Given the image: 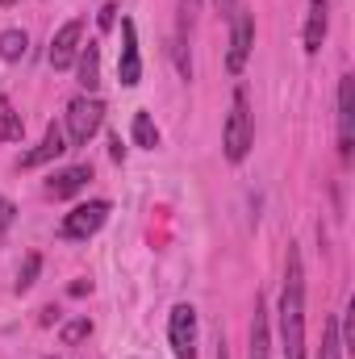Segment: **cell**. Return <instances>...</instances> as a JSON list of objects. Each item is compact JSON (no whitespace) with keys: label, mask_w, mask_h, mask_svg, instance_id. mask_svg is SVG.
Instances as JSON below:
<instances>
[{"label":"cell","mask_w":355,"mask_h":359,"mask_svg":"<svg viewBox=\"0 0 355 359\" xmlns=\"http://www.w3.org/2000/svg\"><path fill=\"white\" fill-rule=\"evenodd\" d=\"M280 343H284V359H305V271L293 243H288V271L280 292Z\"/></svg>","instance_id":"6da1fadb"},{"label":"cell","mask_w":355,"mask_h":359,"mask_svg":"<svg viewBox=\"0 0 355 359\" xmlns=\"http://www.w3.org/2000/svg\"><path fill=\"white\" fill-rule=\"evenodd\" d=\"M222 147H226V159L230 163H243L247 151L255 147V121H251V100L247 92L239 88L230 100V113H226V130H222Z\"/></svg>","instance_id":"7a4b0ae2"},{"label":"cell","mask_w":355,"mask_h":359,"mask_svg":"<svg viewBox=\"0 0 355 359\" xmlns=\"http://www.w3.org/2000/svg\"><path fill=\"white\" fill-rule=\"evenodd\" d=\"M100 121H105V104L96 100V96H76L72 104H67V134H72V142L76 147H84L92 134L100 130Z\"/></svg>","instance_id":"3957f363"},{"label":"cell","mask_w":355,"mask_h":359,"mask_svg":"<svg viewBox=\"0 0 355 359\" xmlns=\"http://www.w3.org/2000/svg\"><path fill=\"white\" fill-rule=\"evenodd\" d=\"M230 17H234V25H230V55H226V67H230V76H239V72L247 67L251 46H255V13H251V8H234Z\"/></svg>","instance_id":"277c9868"},{"label":"cell","mask_w":355,"mask_h":359,"mask_svg":"<svg viewBox=\"0 0 355 359\" xmlns=\"http://www.w3.org/2000/svg\"><path fill=\"white\" fill-rule=\"evenodd\" d=\"M105 222H109V201H88V205H76V209L59 222V238H92Z\"/></svg>","instance_id":"5b68a950"},{"label":"cell","mask_w":355,"mask_h":359,"mask_svg":"<svg viewBox=\"0 0 355 359\" xmlns=\"http://www.w3.org/2000/svg\"><path fill=\"white\" fill-rule=\"evenodd\" d=\"M168 339L176 359H196V309L192 305H176L168 318Z\"/></svg>","instance_id":"8992f818"},{"label":"cell","mask_w":355,"mask_h":359,"mask_svg":"<svg viewBox=\"0 0 355 359\" xmlns=\"http://www.w3.org/2000/svg\"><path fill=\"white\" fill-rule=\"evenodd\" d=\"M117 76L126 88H134L142 80V55H138V25L126 17L121 21V59H117Z\"/></svg>","instance_id":"52a82bcc"},{"label":"cell","mask_w":355,"mask_h":359,"mask_svg":"<svg viewBox=\"0 0 355 359\" xmlns=\"http://www.w3.org/2000/svg\"><path fill=\"white\" fill-rule=\"evenodd\" d=\"M351 142H355V76L339 80V155L343 163L351 159Z\"/></svg>","instance_id":"ba28073f"},{"label":"cell","mask_w":355,"mask_h":359,"mask_svg":"<svg viewBox=\"0 0 355 359\" xmlns=\"http://www.w3.org/2000/svg\"><path fill=\"white\" fill-rule=\"evenodd\" d=\"M80 38H84V21H67V25L55 34V42H51V55H46L55 72H67V67L76 63V55H80V46H84Z\"/></svg>","instance_id":"9c48e42d"},{"label":"cell","mask_w":355,"mask_h":359,"mask_svg":"<svg viewBox=\"0 0 355 359\" xmlns=\"http://www.w3.org/2000/svg\"><path fill=\"white\" fill-rule=\"evenodd\" d=\"M326 25H330V0H309V17H305V55H318V50H322Z\"/></svg>","instance_id":"30bf717a"},{"label":"cell","mask_w":355,"mask_h":359,"mask_svg":"<svg viewBox=\"0 0 355 359\" xmlns=\"http://www.w3.org/2000/svg\"><path fill=\"white\" fill-rule=\"evenodd\" d=\"M63 151H67V142H63V130L51 121V126H46V134H42V142H38V147H34V151L21 159V168H42V163H51V159H59Z\"/></svg>","instance_id":"8fae6325"},{"label":"cell","mask_w":355,"mask_h":359,"mask_svg":"<svg viewBox=\"0 0 355 359\" xmlns=\"http://www.w3.org/2000/svg\"><path fill=\"white\" fill-rule=\"evenodd\" d=\"M92 180V168L88 163H80V168H67V172H59V176H51V184H46V192L55 196V201H67V196H76L84 184Z\"/></svg>","instance_id":"7c38bea8"},{"label":"cell","mask_w":355,"mask_h":359,"mask_svg":"<svg viewBox=\"0 0 355 359\" xmlns=\"http://www.w3.org/2000/svg\"><path fill=\"white\" fill-rule=\"evenodd\" d=\"M80 84L84 92H96L100 84V42H88V46H80Z\"/></svg>","instance_id":"4fadbf2b"},{"label":"cell","mask_w":355,"mask_h":359,"mask_svg":"<svg viewBox=\"0 0 355 359\" xmlns=\"http://www.w3.org/2000/svg\"><path fill=\"white\" fill-rule=\"evenodd\" d=\"M25 134V121H21V113L13 109V100L0 92V142H17Z\"/></svg>","instance_id":"5bb4252c"},{"label":"cell","mask_w":355,"mask_h":359,"mask_svg":"<svg viewBox=\"0 0 355 359\" xmlns=\"http://www.w3.org/2000/svg\"><path fill=\"white\" fill-rule=\"evenodd\" d=\"M25 50H29L25 29H4V34H0V59H4V63H21Z\"/></svg>","instance_id":"9a60e30c"},{"label":"cell","mask_w":355,"mask_h":359,"mask_svg":"<svg viewBox=\"0 0 355 359\" xmlns=\"http://www.w3.org/2000/svg\"><path fill=\"white\" fill-rule=\"evenodd\" d=\"M130 134H134V147H142V151H155V147H159V130H155L151 113H134Z\"/></svg>","instance_id":"2e32d148"},{"label":"cell","mask_w":355,"mask_h":359,"mask_svg":"<svg viewBox=\"0 0 355 359\" xmlns=\"http://www.w3.org/2000/svg\"><path fill=\"white\" fill-rule=\"evenodd\" d=\"M251 359H267V313L255 301V322H251Z\"/></svg>","instance_id":"e0dca14e"},{"label":"cell","mask_w":355,"mask_h":359,"mask_svg":"<svg viewBox=\"0 0 355 359\" xmlns=\"http://www.w3.org/2000/svg\"><path fill=\"white\" fill-rule=\"evenodd\" d=\"M38 271H42V255H38V251H29V255H25V264H21V271H17V284H13V288H17V292H29V288H34V280H38Z\"/></svg>","instance_id":"ac0fdd59"},{"label":"cell","mask_w":355,"mask_h":359,"mask_svg":"<svg viewBox=\"0 0 355 359\" xmlns=\"http://www.w3.org/2000/svg\"><path fill=\"white\" fill-rule=\"evenodd\" d=\"M88 334H92V322H88V318H72V322H67V326L59 330V339H63L67 347H76V343H84Z\"/></svg>","instance_id":"d6986e66"},{"label":"cell","mask_w":355,"mask_h":359,"mask_svg":"<svg viewBox=\"0 0 355 359\" xmlns=\"http://www.w3.org/2000/svg\"><path fill=\"white\" fill-rule=\"evenodd\" d=\"M343 355V343H339V322L330 318L326 322V339H322V359H339Z\"/></svg>","instance_id":"ffe728a7"},{"label":"cell","mask_w":355,"mask_h":359,"mask_svg":"<svg viewBox=\"0 0 355 359\" xmlns=\"http://www.w3.org/2000/svg\"><path fill=\"white\" fill-rule=\"evenodd\" d=\"M13 217H17V205H13L8 196H0V234L13 226Z\"/></svg>","instance_id":"44dd1931"},{"label":"cell","mask_w":355,"mask_h":359,"mask_svg":"<svg viewBox=\"0 0 355 359\" xmlns=\"http://www.w3.org/2000/svg\"><path fill=\"white\" fill-rule=\"evenodd\" d=\"M96 21H100V29H109V25H113V21H117V4H105V8H100V17H96Z\"/></svg>","instance_id":"7402d4cb"},{"label":"cell","mask_w":355,"mask_h":359,"mask_svg":"<svg viewBox=\"0 0 355 359\" xmlns=\"http://www.w3.org/2000/svg\"><path fill=\"white\" fill-rule=\"evenodd\" d=\"M38 322H42V326H51V322H59V309H55V305H46V309H42V318H38Z\"/></svg>","instance_id":"603a6c76"},{"label":"cell","mask_w":355,"mask_h":359,"mask_svg":"<svg viewBox=\"0 0 355 359\" xmlns=\"http://www.w3.org/2000/svg\"><path fill=\"white\" fill-rule=\"evenodd\" d=\"M213 4H217L222 13H226V8H234V0H213Z\"/></svg>","instance_id":"cb8c5ba5"},{"label":"cell","mask_w":355,"mask_h":359,"mask_svg":"<svg viewBox=\"0 0 355 359\" xmlns=\"http://www.w3.org/2000/svg\"><path fill=\"white\" fill-rule=\"evenodd\" d=\"M8 4H17V0H0V8H8Z\"/></svg>","instance_id":"d4e9b609"},{"label":"cell","mask_w":355,"mask_h":359,"mask_svg":"<svg viewBox=\"0 0 355 359\" xmlns=\"http://www.w3.org/2000/svg\"><path fill=\"white\" fill-rule=\"evenodd\" d=\"M217 359H226V347H217Z\"/></svg>","instance_id":"484cf974"},{"label":"cell","mask_w":355,"mask_h":359,"mask_svg":"<svg viewBox=\"0 0 355 359\" xmlns=\"http://www.w3.org/2000/svg\"><path fill=\"white\" fill-rule=\"evenodd\" d=\"M188 4H192V0H188Z\"/></svg>","instance_id":"4316f807"},{"label":"cell","mask_w":355,"mask_h":359,"mask_svg":"<svg viewBox=\"0 0 355 359\" xmlns=\"http://www.w3.org/2000/svg\"><path fill=\"white\" fill-rule=\"evenodd\" d=\"M51 359H55V355H51Z\"/></svg>","instance_id":"83f0119b"}]
</instances>
